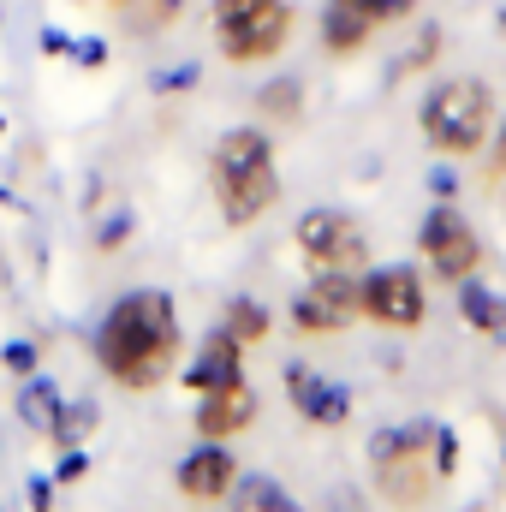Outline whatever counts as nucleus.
<instances>
[{
  "mask_svg": "<svg viewBox=\"0 0 506 512\" xmlns=\"http://www.w3.org/2000/svg\"><path fill=\"white\" fill-rule=\"evenodd\" d=\"M209 191L221 203L227 227H256L280 203V167H274V137L262 126H233L209 149Z\"/></svg>",
  "mask_w": 506,
  "mask_h": 512,
  "instance_id": "nucleus-2",
  "label": "nucleus"
},
{
  "mask_svg": "<svg viewBox=\"0 0 506 512\" xmlns=\"http://www.w3.org/2000/svg\"><path fill=\"white\" fill-rule=\"evenodd\" d=\"M483 155H489V161H483V179H489V185H501V179H506V114L495 120V131H489V149H483Z\"/></svg>",
  "mask_w": 506,
  "mask_h": 512,
  "instance_id": "nucleus-23",
  "label": "nucleus"
},
{
  "mask_svg": "<svg viewBox=\"0 0 506 512\" xmlns=\"http://www.w3.org/2000/svg\"><path fill=\"white\" fill-rule=\"evenodd\" d=\"M358 316L376 322L387 334H411L429 322V286H423V268L411 262H370L358 274Z\"/></svg>",
  "mask_w": 506,
  "mask_h": 512,
  "instance_id": "nucleus-6",
  "label": "nucleus"
},
{
  "mask_svg": "<svg viewBox=\"0 0 506 512\" xmlns=\"http://www.w3.org/2000/svg\"><path fill=\"white\" fill-rule=\"evenodd\" d=\"M334 512H352V507H340V501H334Z\"/></svg>",
  "mask_w": 506,
  "mask_h": 512,
  "instance_id": "nucleus-25",
  "label": "nucleus"
},
{
  "mask_svg": "<svg viewBox=\"0 0 506 512\" xmlns=\"http://www.w3.org/2000/svg\"><path fill=\"white\" fill-rule=\"evenodd\" d=\"M256 411H262V399H256L251 382L209 387V393H197V435L203 441H239L256 423Z\"/></svg>",
  "mask_w": 506,
  "mask_h": 512,
  "instance_id": "nucleus-12",
  "label": "nucleus"
},
{
  "mask_svg": "<svg viewBox=\"0 0 506 512\" xmlns=\"http://www.w3.org/2000/svg\"><path fill=\"white\" fill-rule=\"evenodd\" d=\"M370 36H376V24L370 18H358L352 6H340V0H328V12H322V48L328 54H364L370 48Z\"/></svg>",
  "mask_w": 506,
  "mask_h": 512,
  "instance_id": "nucleus-15",
  "label": "nucleus"
},
{
  "mask_svg": "<svg viewBox=\"0 0 506 512\" xmlns=\"http://www.w3.org/2000/svg\"><path fill=\"white\" fill-rule=\"evenodd\" d=\"M233 512H304L298 507V495H286L274 477H262V471H239V483H233Z\"/></svg>",
  "mask_w": 506,
  "mask_h": 512,
  "instance_id": "nucleus-16",
  "label": "nucleus"
},
{
  "mask_svg": "<svg viewBox=\"0 0 506 512\" xmlns=\"http://www.w3.org/2000/svg\"><path fill=\"white\" fill-rule=\"evenodd\" d=\"M340 6H352L358 18H370L376 30H387V24H399V18H411L423 0H340Z\"/></svg>",
  "mask_w": 506,
  "mask_h": 512,
  "instance_id": "nucleus-22",
  "label": "nucleus"
},
{
  "mask_svg": "<svg viewBox=\"0 0 506 512\" xmlns=\"http://www.w3.org/2000/svg\"><path fill=\"white\" fill-rule=\"evenodd\" d=\"M280 387H286L292 411H298L304 423H316V429H340V423L352 417V393L334 382V376L310 370V364H286V370H280Z\"/></svg>",
  "mask_w": 506,
  "mask_h": 512,
  "instance_id": "nucleus-11",
  "label": "nucleus"
},
{
  "mask_svg": "<svg viewBox=\"0 0 506 512\" xmlns=\"http://www.w3.org/2000/svg\"><path fill=\"white\" fill-rule=\"evenodd\" d=\"M6 364L30 376V370H36V346H24V340H18V346H6Z\"/></svg>",
  "mask_w": 506,
  "mask_h": 512,
  "instance_id": "nucleus-24",
  "label": "nucleus"
},
{
  "mask_svg": "<svg viewBox=\"0 0 506 512\" xmlns=\"http://www.w3.org/2000/svg\"><path fill=\"white\" fill-rule=\"evenodd\" d=\"M209 30L227 66H268L298 36L292 0H209Z\"/></svg>",
  "mask_w": 506,
  "mask_h": 512,
  "instance_id": "nucleus-4",
  "label": "nucleus"
},
{
  "mask_svg": "<svg viewBox=\"0 0 506 512\" xmlns=\"http://www.w3.org/2000/svg\"><path fill=\"white\" fill-rule=\"evenodd\" d=\"M60 405H66V399L54 393V382H42V376H30V382L18 387V417H24L30 429H42V435H48V423L60 417Z\"/></svg>",
  "mask_w": 506,
  "mask_h": 512,
  "instance_id": "nucleus-20",
  "label": "nucleus"
},
{
  "mask_svg": "<svg viewBox=\"0 0 506 512\" xmlns=\"http://www.w3.org/2000/svg\"><path fill=\"white\" fill-rule=\"evenodd\" d=\"M501 185H506V179H501Z\"/></svg>",
  "mask_w": 506,
  "mask_h": 512,
  "instance_id": "nucleus-26",
  "label": "nucleus"
},
{
  "mask_svg": "<svg viewBox=\"0 0 506 512\" xmlns=\"http://www.w3.org/2000/svg\"><path fill=\"white\" fill-rule=\"evenodd\" d=\"M256 114H262V120H274V126H292V120L304 114V84L280 72L274 84H262V96H256Z\"/></svg>",
  "mask_w": 506,
  "mask_h": 512,
  "instance_id": "nucleus-18",
  "label": "nucleus"
},
{
  "mask_svg": "<svg viewBox=\"0 0 506 512\" xmlns=\"http://www.w3.org/2000/svg\"><path fill=\"white\" fill-rule=\"evenodd\" d=\"M96 423V405H60V417L48 423V441L54 447H78V435Z\"/></svg>",
  "mask_w": 506,
  "mask_h": 512,
  "instance_id": "nucleus-21",
  "label": "nucleus"
},
{
  "mask_svg": "<svg viewBox=\"0 0 506 512\" xmlns=\"http://www.w3.org/2000/svg\"><path fill=\"white\" fill-rule=\"evenodd\" d=\"M227 382H245V346H239L227 328H215V334L203 340L197 364L185 370V387H191V393H209V387H227Z\"/></svg>",
  "mask_w": 506,
  "mask_h": 512,
  "instance_id": "nucleus-13",
  "label": "nucleus"
},
{
  "mask_svg": "<svg viewBox=\"0 0 506 512\" xmlns=\"http://www.w3.org/2000/svg\"><path fill=\"white\" fill-rule=\"evenodd\" d=\"M292 245L310 274L316 268H352V274L370 268V233L352 209H304L292 221Z\"/></svg>",
  "mask_w": 506,
  "mask_h": 512,
  "instance_id": "nucleus-8",
  "label": "nucleus"
},
{
  "mask_svg": "<svg viewBox=\"0 0 506 512\" xmlns=\"http://www.w3.org/2000/svg\"><path fill=\"white\" fill-rule=\"evenodd\" d=\"M173 483H179V495L191 507H221L233 495V483H239V453L227 441H203L173 465Z\"/></svg>",
  "mask_w": 506,
  "mask_h": 512,
  "instance_id": "nucleus-10",
  "label": "nucleus"
},
{
  "mask_svg": "<svg viewBox=\"0 0 506 512\" xmlns=\"http://www.w3.org/2000/svg\"><path fill=\"white\" fill-rule=\"evenodd\" d=\"M501 120V96L489 78H441L429 96H423V143L435 155H453V161H471L489 149V131Z\"/></svg>",
  "mask_w": 506,
  "mask_h": 512,
  "instance_id": "nucleus-3",
  "label": "nucleus"
},
{
  "mask_svg": "<svg viewBox=\"0 0 506 512\" xmlns=\"http://www.w3.org/2000/svg\"><path fill=\"white\" fill-rule=\"evenodd\" d=\"M459 310H465V322H471L477 334L506 340V298L501 292H489V286H477V280H459Z\"/></svg>",
  "mask_w": 506,
  "mask_h": 512,
  "instance_id": "nucleus-17",
  "label": "nucleus"
},
{
  "mask_svg": "<svg viewBox=\"0 0 506 512\" xmlns=\"http://www.w3.org/2000/svg\"><path fill=\"white\" fill-rule=\"evenodd\" d=\"M417 256H423V268H429L435 280H447V286L483 274V239H477L471 215L453 209V203H435V209L417 221Z\"/></svg>",
  "mask_w": 506,
  "mask_h": 512,
  "instance_id": "nucleus-7",
  "label": "nucleus"
},
{
  "mask_svg": "<svg viewBox=\"0 0 506 512\" xmlns=\"http://www.w3.org/2000/svg\"><path fill=\"white\" fill-rule=\"evenodd\" d=\"M221 328H227L245 352H256V346L268 340V310H262L256 298H233V304H227V316H221Z\"/></svg>",
  "mask_w": 506,
  "mask_h": 512,
  "instance_id": "nucleus-19",
  "label": "nucleus"
},
{
  "mask_svg": "<svg viewBox=\"0 0 506 512\" xmlns=\"http://www.w3.org/2000/svg\"><path fill=\"white\" fill-rule=\"evenodd\" d=\"M185 6H191V0H108L114 24L126 30L131 42H161L167 30H179Z\"/></svg>",
  "mask_w": 506,
  "mask_h": 512,
  "instance_id": "nucleus-14",
  "label": "nucleus"
},
{
  "mask_svg": "<svg viewBox=\"0 0 506 512\" xmlns=\"http://www.w3.org/2000/svg\"><path fill=\"white\" fill-rule=\"evenodd\" d=\"M352 322H364L358 316V274L352 268H316L310 286L292 298V328L322 340V334H346Z\"/></svg>",
  "mask_w": 506,
  "mask_h": 512,
  "instance_id": "nucleus-9",
  "label": "nucleus"
},
{
  "mask_svg": "<svg viewBox=\"0 0 506 512\" xmlns=\"http://www.w3.org/2000/svg\"><path fill=\"white\" fill-rule=\"evenodd\" d=\"M179 352H185V334H179V310L167 292L155 286H137L120 292L96 328V364L102 376L126 393H155L161 382H173L179 370Z\"/></svg>",
  "mask_w": 506,
  "mask_h": 512,
  "instance_id": "nucleus-1",
  "label": "nucleus"
},
{
  "mask_svg": "<svg viewBox=\"0 0 506 512\" xmlns=\"http://www.w3.org/2000/svg\"><path fill=\"white\" fill-rule=\"evenodd\" d=\"M435 423H405L370 435V477L387 507H423L435 495Z\"/></svg>",
  "mask_w": 506,
  "mask_h": 512,
  "instance_id": "nucleus-5",
  "label": "nucleus"
}]
</instances>
